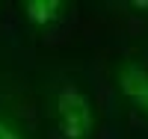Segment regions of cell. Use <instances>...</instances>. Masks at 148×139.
Wrapping results in <instances>:
<instances>
[{"instance_id": "6da1fadb", "label": "cell", "mask_w": 148, "mask_h": 139, "mask_svg": "<svg viewBox=\"0 0 148 139\" xmlns=\"http://www.w3.org/2000/svg\"><path fill=\"white\" fill-rule=\"evenodd\" d=\"M51 127L56 139H95L98 110L80 80H62L51 95Z\"/></svg>"}, {"instance_id": "3957f363", "label": "cell", "mask_w": 148, "mask_h": 139, "mask_svg": "<svg viewBox=\"0 0 148 139\" xmlns=\"http://www.w3.org/2000/svg\"><path fill=\"white\" fill-rule=\"evenodd\" d=\"M21 12H24V18H27L30 27L51 30V27H56V24L65 21V15L71 12V6L65 3V0H24Z\"/></svg>"}, {"instance_id": "277c9868", "label": "cell", "mask_w": 148, "mask_h": 139, "mask_svg": "<svg viewBox=\"0 0 148 139\" xmlns=\"http://www.w3.org/2000/svg\"><path fill=\"white\" fill-rule=\"evenodd\" d=\"M0 139H27V130H24L15 118H9V116L0 112Z\"/></svg>"}, {"instance_id": "7a4b0ae2", "label": "cell", "mask_w": 148, "mask_h": 139, "mask_svg": "<svg viewBox=\"0 0 148 139\" xmlns=\"http://www.w3.org/2000/svg\"><path fill=\"white\" fill-rule=\"evenodd\" d=\"M113 83L119 98L133 116L148 121V65L139 59H119L113 65Z\"/></svg>"}]
</instances>
